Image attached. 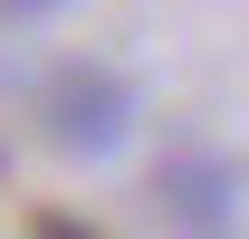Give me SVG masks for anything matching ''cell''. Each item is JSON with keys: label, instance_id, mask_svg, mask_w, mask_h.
Segmentation results:
<instances>
[{"label": "cell", "instance_id": "6da1fadb", "mask_svg": "<svg viewBox=\"0 0 249 239\" xmlns=\"http://www.w3.org/2000/svg\"><path fill=\"white\" fill-rule=\"evenodd\" d=\"M48 134H58V144L106 153V144L124 134V86L106 77V67H67L58 86H48Z\"/></svg>", "mask_w": 249, "mask_h": 239}, {"label": "cell", "instance_id": "7a4b0ae2", "mask_svg": "<svg viewBox=\"0 0 249 239\" xmlns=\"http://www.w3.org/2000/svg\"><path fill=\"white\" fill-rule=\"evenodd\" d=\"M29 239H106V230H87L77 210H29Z\"/></svg>", "mask_w": 249, "mask_h": 239}, {"label": "cell", "instance_id": "3957f363", "mask_svg": "<svg viewBox=\"0 0 249 239\" xmlns=\"http://www.w3.org/2000/svg\"><path fill=\"white\" fill-rule=\"evenodd\" d=\"M10 10H48V0H10Z\"/></svg>", "mask_w": 249, "mask_h": 239}]
</instances>
